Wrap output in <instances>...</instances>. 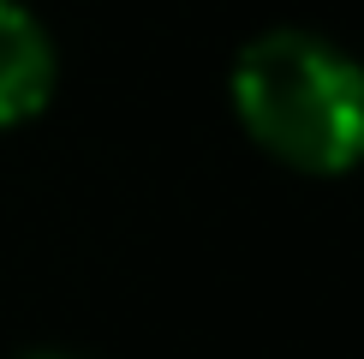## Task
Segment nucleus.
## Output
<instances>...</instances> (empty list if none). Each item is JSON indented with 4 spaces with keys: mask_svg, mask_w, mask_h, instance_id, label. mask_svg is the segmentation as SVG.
<instances>
[{
    "mask_svg": "<svg viewBox=\"0 0 364 359\" xmlns=\"http://www.w3.org/2000/svg\"><path fill=\"white\" fill-rule=\"evenodd\" d=\"M233 108L287 168L341 174L364 156V66L311 30H269L239 54Z\"/></svg>",
    "mask_w": 364,
    "mask_h": 359,
    "instance_id": "obj_1",
    "label": "nucleus"
},
{
    "mask_svg": "<svg viewBox=\"0 0 364 359\" xmlns=\"http://www.w3.org/2000/svg\"><path fill=\"white\" fill-rule=\"evenodd\" d=\"M54 90V48L18 0H0V126H18Z\"/></svg>",
    "mask_w": 364,
    "mask_h": 359,
    "instance_id": "obj_2",
    "label": "nucleus"
},
{
    "mask_svg": "<svg viewBox=\"0 0 364 359\" xmlns=\"http://www.w3.org/2000/svg\"><path fill=\"white\" fill-rule=\"evenodd\" d=\"M42 359H60V353H42Z\"/></svg>",
    "mask_w": 364,
    "mask_h": 359,
    "instance_id": "obj_3",
    "label": "nucleus"
}]
</instances>
